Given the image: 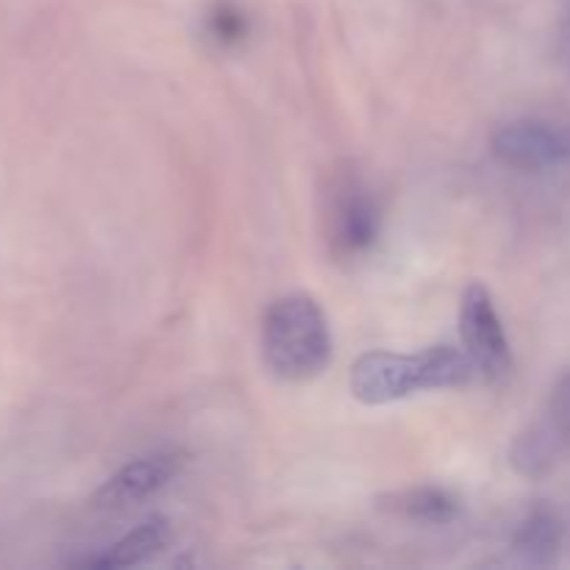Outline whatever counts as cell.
Instances as JSON below:
<instances>
[{
	"instance_id": "cell-1",
	"label": "cell",
	"mask_w": 570,
	"mask_h": 570,
	"mask_svg": "<svg viewBox=\"0 0 570 570\" xmlns=\"http://www.w3.org/2000/svg\"><path fill=\"white\" fill-rule=\"evenodd\" d=\"M473 376V362L451 345H432L423 354L371 351L351 367V393L360 404L384 406L426 390L465 387Z\"/></svg>"
},
{
	"instance_id": "cell-2",
	"label": "cell",
	"mask_w": 570,
	"mask_h": 570,
	"mask_svg": "<svg viewBox=\"0 0 570 570\" xmlns=\"http://www.w3.org/2000/svg\"><path fill=\"white\" fill-rule=\"evenodd\" d=\"M262 356L282 382H312L332 362V328L312 295H282L262 317Z\"/></svg>"
},
{
	"instance_id": "cell-3",
	"label": "cell",
	"mask_w": 570,
	"mask_h": 570,
	"mask_svg": "<svg viewBox=\"0 0 570 570\" xmlns=\"http://www.w3.org/2000/svg\"><path fill=\"white\" fill-rule=\"evenodd\" d=\"M326 243L337 259L351 262L365 256L382 232V209L371 184L354 165L337 167L326 189Z\"/></svg>"
},
{
	"instance_id": "cell-4",
	"label": "cell",
	"mask_w": 570,
	"mask_h": 570,
	"mask_svg": "<svg viewBox=\"0 0 570 570\" xmlns=\"http://www.w3.org/2000/svg\"><path fill=\"white\" fill-rule=\"evenodd\" d=\"M570 451V376L551 390L540 415L523 429L510 449V465L523 479H543Z\"/></svg>"
},
{
	"instance_id": "cell-5",
	"label": "cell",
	"mask_w": 570,
	"mask_h": 570,
	"mask_svg": "<svg viewBox=\"0 0 570 570\" xmlns=\"http://www.w3.org/2000/svg\"><path fill=\"white\" fill-rule=\"evenodd\" d=\"M460 334L468 360L476 367V376L499 384L512 371V351L501 317L495 312L493 295L484 284H471L460 301Z\"/></svg>"
},
{
	"instance_id": "cell-6",
	"label": "cell",
	"mask_w": 570,
	"mask_h": 570,
	"mask_svg": "<svg viewBox=\"0 0 570 570\" xmlns=\"http://www.w3.org/2000/svg\"><path fill=\"white\" fill-rule=\"evenodd\" d=\"M493 154L518 170L570 165V128L543 120H512L493 134Z\"/></svg>"
},
{
	"instance_id": "cell-7",
	"label": "cell",
	"mask_w": 570,
	"mask_h": 570,
	"mask_svg": "<svg viewBox=\"0 0 570 570\" xmlns=\"http://www.w3.org/2000/svg\"><path fill=\"white\" fill-rule=\"evenodd\" d=\"M181 451H156V454L139 456L100 484L92 504L98 510H122V507L139 504V501L159 493L165 484H170L181 473Z\"/></svg>"
},
{
	"instance_id": "cell-8",
	"label": "cell",
	"mask_w": 570,
	"mask_h": 570,
	"mask_svg": "<svg viewBox=\"0 0 570 570\" xmlns=\"http://www.w3.org/2000/svg\"><path fill=\"white\" fill-rule=\"evenodd\" d=\"M167 543H170V523H167L165 518L156 515L139 523V527L131 529L128 534H122L117 543H111L104 554L92 557L87 566L100 568V570L142 566V562H148L150 557L159 554Z\"/></svg>"
},
{
	"instance_id": "cell-9",
	"label": "cell",
	"mask_w": 570,
	"mask_h": 570,
	"mask_svg": "<svg viewBox=\"0 0 570 570\" xmlns=\"http://www.w3.org/2000/svg\"><path fill=\"white\" fill-rule=\"evenodd\" d=\"M560 543L562 527L554 512L546 510V507L529 512L512 534V551L523 566L532 568H549L560 554Z\"/></svg>"
},
{
	"instance_id": "cell-10",
	"label": "cell",
	"mask_w": 570,
	"mask_h": 570,
	"mask_svg": "<svg viewBox=\"0 0 570 570\" xmlns=\"http://www.w3.org/2000/svg\"><path fill=\"white\" fill-rule=\"evenodd\" d=\"M384 510L395 512V515L406 518L415 523H432V527H443L460 515V501L443 488H412L404 493H395L382 501Z\"/></svg>"
},
{
	"instance_id": "cell-11",
	"label": "cell",
	"mask_w": 570,
	"mask_h": 570,
	"mask_svg": "<svg viewBox=\"0 0 570 570\" xmlns=\"http://www.w3.org/2000/svg\"><path fill=\"white\" fill-rule=\"evenodd\" d=\"M206 31L223 48H232V45H239L248 33V20H245L243 11L234 3H217L215 9L206 17Z\"/></svg>"
},
{
	"instance_id": "cell-12",
	"label": "cell",
	"mask_w": 570,
	"mask_h": 570,
	"mask_svg": "<svg viewBox=\"0 0 570 570\" xmlns=\"http://www.w3.org/2000/svg\"><path fill=\"white\" fill-rule=\"evenodd\" d=\"M566 14H568V28H570V0H566Z\"/></svg>"
}]
</instances>
